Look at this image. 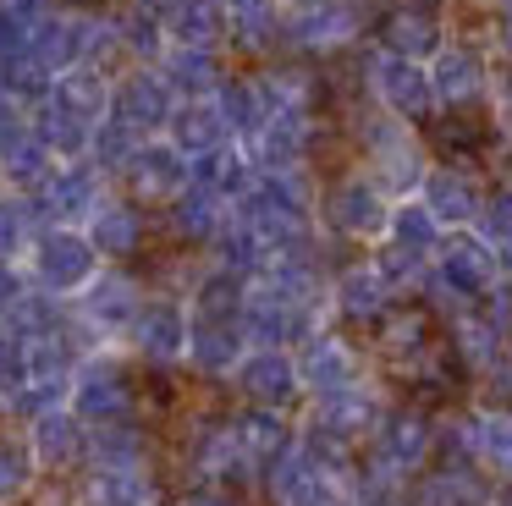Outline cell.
Listing matches in <instances>:
<instances>
[{
    "mask_svg": "<svg viewBox=\"0 0 512 506\" xmlns=\"http://www.w3.org/2000/svg\"><path fill=\"white\" fill-rule=\"evenodd\" d=\"M193 506H221V501H193Z\"/></svg>",
    "mask_w": 512,
    "mask_h": 506,
    "instance_id": "obj_1",
    "label": "cell"
}]
</instances>
